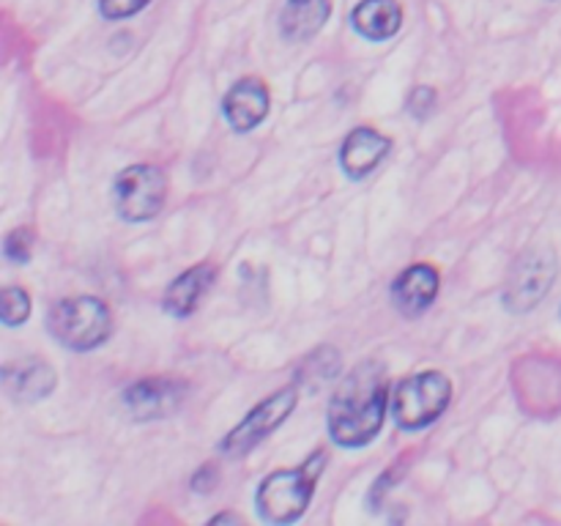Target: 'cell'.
<instances>
[{
	"instance_id": "6da1fadb",
	"label": "cell",
	"mask_w": 561,
	"mask_h": 526,
	"mask_svg": "<svg viewBox=\"0 0 561 526\" xmlns=\"http://www.w3.org/2000/svg\"><path fill=\"white\" fill-rule=\"evenodd\" d=\"M392 403L389 373L381 359H365L345 373L329 400L327 427L340 447H367L387 420Z\"/></svg>"
},
{
	"instance_id": "7a4b0ae2",
	"label": "cell",
	"mask_w": 561,
	"mask_h": 526,
	"mask_svg": "<svg viewBox=\"0 0 561 526\" xmlns=\"http://www.w3.org/2000/svg\"><path fill=\"white\" fill-rule=\"evenodd\" d=\"M327 460L329 453L321 447L296 469L272 471L255 493L261 518L268 521V524H294V521H299L310 507L318 480L327 469Z\"/></svg>"
},
{
	"instance_id": "3957f363",
	"label": "cell",
	"mask_w": 561,
	"mask_h": 526,
	"mask_svg": "<svg viewBox=\"0 0 561 526\" xmlns=\"http://www.w3.org/2000/svg\"><path fill=\"white\" fill-rule=\"evenodd\" d=\"M47 327L64 348L85 354L107 343L113 334V316L99 296H69L55 301L47 316Z\"/></svg>"
},
{
	"instance_id": "277c9868",
	"label": "cell",
	"mask_w": 561,
	"mask_h": 526,
	"mask_svg": "<svg viewBox=\"0 0 561 526\" xmlns=\"http://www.w3.org/2000/svg\"><path fill=\"white\" fill-rule=\"evenodd\" d=\"M449 403H453V381L442 370H422L398 381L389 411L400 427L422 431L433 425Z\"/></svg>"
},
{
	"instance_id": "5b68a950",
	"label": "cell",
	"mask_w": 561,
	"mask_h": 526,
	"mask_svg": "<svg viewBox=\"0 0 561 526\" xmlns=\"http://www.w3.org/2000/svg\"><path fill=\"white\" fill-rule=\"evenodd\" d=\"M559 274V261L553 247L537 244L520 252L518 261L510 268V277L504 283L502 301L510 312H529L540 305L553 288Z\"/></svg>"
},
{
	"instance_id": "8992f818",
	"label": "cell",
	"mask_w": 561,
	"mask_h": 526,
	"mask_svg": "<svg viewBox=\"0 0 561 526\" xmlns=\"http://www.w3.org/2000/svg\"><path fill=\"white\" fill-rule=\"evenodd\" d=\"M168 201V175L157 164H131L115 175L113 203L126 222H148Z\"/></svg>"
},
{
	"instance_id": "52a82bcc",
	"label": "cell",
	"mask_w": 561,
	"mask_h": 526,
	"mask_svg": "<svg viewBox=\"0 0 561 526\" xmlns=\"http://www.w3.org/2000/svg\"><path fill=\"white\" fill-rule=\"evenodd\" d=\"M296 403H299V387L290 384V387L277 389L274 395H268L266 400L255 405L228 436L219 444V453L225 458H236V455H247L250 449H255L257 444L266 436H272L290 414H294Z\"/></svg>"
},
{
	"instance_id": "ba28073f",
	"label": "cell",
	"mask_w": 561,
	"mask_h": 526,
	"mask_svg": "<svg viewBox=\"0 0 561 526\" xmlns=\"http://www.w3.org/2000/svg\"><path fill=\"white\" fill-rule=\"evenodd\" d=\"M190 384L175 376H153L131 384L124 392V405L137 422L146 420H164L173 411L181 409L186 400Z\"/></svg>"
},
{
	"instance_id": "9c48e42d",
	"label": "cell",
	"mask_w": 561,
	"mask_h": 526,
	"mask_svg": "<svg viewBox=\"0 0 561 526\" xmlns=\"http://www.w3.org/2000/svg\"><path fill=\"white\" fill-rule=\"evenodd\" d=\"M268 107H272L268 88L257 77L239 80L222 99V115L236 132H252L257 124H263Z\"/></svg>"
},
{
	"instance_id": "30bf717a",
	"label": "cell",
	"mask_w": 561,
	"mask_h": 526,
	"mask_svg": "<svg viewBox=\"0 0 561 526\" xmlns=\"http://www.w3.org/2000/svg\"><path fill=\"white\" fill-rule=\"evenodd\" d=\"M55 367L38 356H25L14 359L3 367V387L20 403H36V400L49 398L55 392Z\"/></svg>"
},
{
	"instance_id": "8fae6325",
	"label": "cell",
	"mask_w": 561,
	"mask_h": 526,
	"mask_svg": "<svg viewBox=\"0 0 561 526\" xmlns=\"http://www.w3.org/2000/svg\"><path fill=\"white\" fill-rule=\"evenodd\" d=\"M438 288H442V274L431 263H414L405 268L392 283L394 307L405 318H416L436 301Z\"/></svg>"
},
{
	"instance_id": "7c38bea8",
	"label": "cell",
	"mask_w": 561,
	"mask_h": 526,
	"mask_svg": "<svg viewBox=\"0 0 561 526\" xmlns=\"http://www.w3.org/2000/svg\"><path fill=\"white\" fill-rule=\"evenodd\" d=\"M389 148H392V140L387 135H381L373 126H359V129H354L343 140V148H340V168L351 179H365V175H370L387 159Z\"/></svg>"
},
{
	"instance_id": "4fadbf2b",
	"label": "cell",
	"mask_w": 561,
	"mask_h": 526,
	"mask_svg": "<svg viewBox=\"0 0 561 526\" xmlns=\"http://www.w3.org/2000/svg\"><path fill=\"white\" fill-rule=\"evenodd\" d=\"M214 277H217V268L211 263H197V266L186 268L184 274L173 279L168 285L162 296L164 312L175 318H186L197 310V305L203 301V296L208 294V288L214 285Z\"/></svg>"
},
{
	"instance_id": "5bb4252c",
	"label": "cell",
	"mask_w": 561,
	"mask_h": 526,
	"mask_svg": "<svg viewBox=\"0 0 561 526\" xmlns=\"http://www.w3.org/2000/svg\"><path fill=\"white\" fill-rule=\"evenodd\" d=\"M332 16V0H288L279 14V33L285 42L301 44L321 33Z\"/></svg>"
},
{
	"instance_id": "9a60e30c",
	"label": "cell",
	"mask_w": 561,
	"mask_h": 526,
	"mask_svg": "<svg viewBox=\"0 0 561 526\" xmlns=\"http://www.w3.org/2000/svg\"><path fill=\"white\" fill-rule=\"evenodd\" d=\"M351 25L370 42H387L403 25V9L398 0H359L351 11Z\"/></svg>"
},
{
	"instance_id": "2e32d148",
	"label": "cell",
	"mask_w": 561,
	"mask_h": 526,
	"mask_svg": "<svg viewBox=\"0 0 561 526\" xmlns=\"http://www.w3.org/2000/svg\"><path fill=\"white\" fill-rule=\"evenodd\" d=\"M340 373L337 348H318L305 359V365L296 370V387L321 389L323 384L332 381Z\"/></svg>"
},
{
	"instance_id": "e0dca14e",
	"label": "cell",
	"mask_w": 561,
	"mask_h": 526,
	"mask_svg": "<svg viewBox=\"0 0 561 526\" xmlns=\"http://www.w3.org/2000/svg\"><path fill=\"white\" fill-rule=\"evenodd\" d=\"M31 318V294L20 285H5L0 294V321L5 327H20Z\"/></svg>"
},
{
	"instance_id": "ac0fdd59",
	"label": "cell",
	"mask_w": 561,
	"mask_h": 526,
	"mask_svg": "<svg viewBox=\"0 0 561 526\" xmlns=\"http://www.w3.org/2000/svg\"><path fill=\"white\" fill-rule=\"evenodd\" d=\"M33 247H36V236L31 228H14L3 241V255L5 261L22 263L25 266L33 258Z\"/></svg>"
},
{
	"instance_id": "d6986e66",
	"label": "cell",
	"mask_w": 561,
	"mask_h": 526,
	"mask_svg": "<svg viewBox=\"0 0 561 526\" xmlns=\"http://www.w3.org/2000/svg\"><path fill=\"white\" fill-rule=\"evenodd\" d=\"M405 469H409V458H400L398 466H389V469L378 477V482H373L370 493H367V502H370L373 510L381 507V502L387 499V493L398 485V480L405 474Z\"/></svg>"
},
{
	"instance_id": "ffe728a7",
	"label": "cell",
	"mask_w": 561,
	"mask_h": 526,
	"mask_svg": "<svg viewBox=\"0 0 561 526\" xmlns=\"http://www.w3.org/2000/svg\"><path fill=\"white\" fill-rule=\"evenodd\" d=\"M151 0H99V11L104 20H126L142 11Z\"/></svg>"
},
{
	"instance_id": "44dd1931",
	"label": "cell",
	"mask_w": 561,
	"mask_h": 526,
	"mask_svg": "<svg viewBox=\"0 0 561 526\" xmlns=\"http://www.w3.org/2000/svg\"><path fill=\"white\" fill-rule=\"evenodd\" d=\"M438 96H436V88L431 85H420L411 91L409 96V110L411 115H416V118H425V115H431V110L436 107Z\"/></svg>"
},
{
	"instance_id": "7402d4cb",
	"label": "cell",
	"mask_w": 561,
	"mask_h": 526,
	"mask_svg": "<svg viewBox=\"0 0 561 526\" xmlns=\"http://www.w3.org/2000/svg\"><path fill=\"white\" fill-rule=\"evenodd\" d=\"M219 482V466L217 464H203L201 469L192 474V491L195 493H211Z\"/></svg>"
},
{
	"instance_id": "603a6c76",
	"label": "cell",
	"mask_w": 561,
	"mask_h": 526,
	"mask_svg": "<svg viewBox=\"0 0 561 526\" xmlns=\"http://www.w3.org/2000/svg\"><path fill=\"white\" fill-rule=\"evenodd\" d=\"M241 515H236V513H219V515H214L211 521H208V524H241Z\"/></svg>"
}]
</instances>
